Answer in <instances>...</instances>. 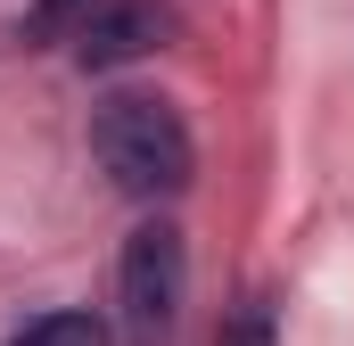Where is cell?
<instances>
[{
	"mask_svg": "<svg viewBox=\"0 0 354 346\" xmlns=\"http://www.w3.org/2000/svg\"><path fill=\"white\" fill-rule=\"evenodd\" d=\"M91 157L107 165V181H115L124 198H181L189 173H198L189 124H181L174 99H157V91H115V99H99V116H91Z\"/></svg>",
	"mask_w": 354,
	"mask_h": 346,
	"instance_id": "1",
	"label": "cell"
},
{
	"mask_svg": "<svg viewBox=\"0 0 354 346\" xmlns=\"http://www.w3.org/2000/svg\"><path fill=\"white\" fill-rule=\"evenodd\" d=\"M181 289H189V248L174 223H140L124 239L115 264V305H124V338L132 346H165L181 322Z\"/></svg>",
	"mask_w": 354,
	"mask_h": 346,
	"instance_id": "2",
	"label": "cell"
},
{
	"mask_svg": "<svg viewBox=\"0 0 354 346\" xmlns=\"http://www.w3.org/2000/svg\"><path fill=\"white\" fill-rule=\"evenodd\" d=\"M174 42V8L165 0H99L83 25H75V58L83 66H132L149 50Z\"/></svg>",
	"mask_w": 354,
	"mask_h": 346,
	"instance_id": "3",
	"label": "cell"
},
{
	"mask_svg": "<svg viewBox=\"0 0 354 346\" xmlns=\"http://www.w3.org/2000/svg\"><path fill=\"white\" fill-rule=\"evenodd\" d=\"M8 346H107V322L66 305V313H41V322H25V330H17Z\"/></svg>",
	"mask_w": 354,
	"mask_h": 346,
	"instance_id": "4",
	"label": "cell"
},
{
	"mask_svg": "<svg viewBox=\"0 0 354 346\" xmlns=\"http://www.w3.org/2000/svg\"><path fill=\"white\" fill-rule=\"evenodd\" d=\"M223 346H272V305H264V297L239 305V322L223 330Z\"/></svg>",
	"mask_w": 354,
	"mask_h": 346,
	"instance_id": "5",
	"label": "cell"
},
{
	"mask_svg": "<svg viewBox=\"0 0 354 346\" xmlns=\"http://www.w3.org/2000/svg\"><path fill=\"white\" fill-rule=\"evenodd\" d=\"M66 8H75V0H41V8H33V25H58Z\"/></svg>",
	"mask_w": 354,
	"mask_h": 346,
	"instance_id": "6",
	"label": "cell"
}]
</instances>
